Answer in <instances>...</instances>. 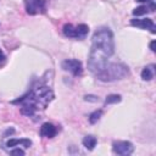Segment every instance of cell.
I'll return each mask as SVG.
<instances>
[{"mask_svg": "<svg viewBox=\"0 0 156 156\" xmlns=\"http://www.w3.org/2000/svg\"><path fill=\"white\" fill-rule=\"evenodd\" d=\"M83 145L85 149L88 150H93L96 145V138L93 136V135H87L84 139H83Z\"/></svg>", "mask_w": 156, "mask_h": 156, "instance_id": "11", "label": "cell"}, {"mask_svg": "<svg viewBox=\"0 0 156 156\" xmlns=\"http://www.w3.org/2000/svg\"><path fill=\"white\" fill-rule=\"evenodd\" d=\"M89 32V27L87 24H78L76 27V38L78 39H83Z\"/></svg>", "mask_w": 156, "mask_h": 156, "instance_id": "10", "label": "cell"}, {"mask_svg": "<svg viewBox=\"0 0 156 156\" xmlns=\"http://www.w3.org/2000/svg\"><path fill=\"white\" fill-rule=\"evenodd\" d=\"M63 34L68 38H76V27L72 24H65L63 26Z\"/></svg>", "mask_w": 156, "mask_h": 156, "instance_id": "13", "label": "cell"}, {"mask_svg": "<svg viewBox=\"0 0 156 156\" xmlns=\"http://www.w3.org/2000/svg\"><path fill=\"white\" fill-rule=\"evenodd\" d=\"M155 44H156L155 40H152V41L150 43V49H151V51H155V50H156V49H155Z\"/></svg>", "mask_w": 156, "mask_h": 156, "instance_id": "20", "label": "cell"}, {"mask_svg": "<svg viewBox=\"0 0 156 156\" xmlns=\"http://www.w3.org/2000/svg\"><path fill=\"white\" fill-rule=\"evenodd\" d=\"M128 74V68L122 63H106V66L96 73L98 79L101 82H113L117 79H122Z\"/></svg>", "mask_w": 156, "mask_h": 156, "instance_id": "3", "label": "cell"}, {"mask_svg": "<svg viewBox=\"0 0 156 156\" xmlns=\"http://www.w3.org/2000/svg\"><path fill=\"white\" fill-rule=\"evenodd\" d=\"M84 100L85 101H91V102H98L99 101V98L95 96V95H85L84 96Z\"/></svg>", "mask_w": 156, "mask_h": 156, "instance_id": "18", "label": "cell"}, {"mask_svg": "<svg viewBox=\"0 0 156 156\" xmlns=\"http://www.w3.org/2000/svg\"><path fill=\"white\" fill-rule=\"evenodd\" d=\"M11 155H21V156H23L24 155V151L21 150V149H13L11 151Z\"/></svg>", "mask_w": 156, "mask_h": 156, "instance_id": "19", "label": "cell"}, {"mask_svg": "<svg viewBox=\"0 0 156 156\" xmlns=\"http://www.w3.org/2000/svg\"><path fill=\"white\" fill-rule=\"evenodd\" d=\"M113 152L117 155H122V156H128L134 151V146L132 143L129 141H116L113 143V147H112Z\"/></svg>", "mask_w": 156, "mask_h": 156, "instance_id": "5", "label": "cell"}, {"mask_svg": "<svg viewBox=\"0 0 156 156\" xmlns=\"http://www.w3.org/2000/svg\"><path fill=\"white\" fill-rule=\"evenodd\" d=\"M152 77H154V72L150 67H145L141 71V78L144 80H150V79H152Z\"/></svg>", "mask_w": 156, "mask_h": 156, "instance_id": "14", "label": "cell"}, {"mask_svg": "<svg viewBox=\"0 0 156 156\" xmlns=\"http://www.w3.org/2000/svg\"><path fill=\"white\" fill-rule=\"evenodd\" d=\"M37 111V108L33 106V105H29V104H22V107H21V112L26 116H33L34 112Z\"/></svg>", "mask_w": 156, "mask_h": 156, "instance_id": "12", "label": "cell"}, {"mask_svg": "<svg viewBox=\"0 0 156 156\" xmlns=\"http://www.w3.org/2000/svg\"><path fill=\"white\" fill-rule=\"evenodd\" d=\"M101 115H102V111L101 110H99V111H94L90 116H89V122L90 123H96L99 119H100V117H101Z\"/></svg>", "mask_w": 156, "mask_h": 156, "instance_id": "15", "label": "cell"}, {"mask_svg": "<svg viewBox=\"0 0 156 156\" xmlns=\"http://www.w3.org/2000/svg\"><path fill=\"white\" fill-rule=\"evenodd\" d=\"M115 52L113 34L108 28H100L93 35L91 51L88 58V68L99 73L107 63V57Z\"/></svg>", "mask_w": 156, "mask_h": 156, "instance_id": "1", "label": "cell"}, {"mask_svg": "<svg viewBox=\"0 0 156 156\" xmlns=\"http://www.w3.org/2000/svg\"><path fill=\"white\" fill-rule=\"evenodd\" d=\"M130 24L134 26V27H139V28H143V29H150L151 33H155V24L152 22V20L150 18H143V20H138V18H134L130 21Z\"/></svg>", "mask_w": 156, "mask_h": 156, "instance_id": "7", "label": "cell"}, {"mask_svg": "<svg viewBox=\"0 0 156 156\" xmlns=\"http://www.w3.org/2000/svg\"><path fill=\"white\" fill-rule=\"evenodd\" d=\"M62 68L65 71L71 72L74 76H79L82 73V63L78 60H66L62 62Z\"/></svg>", "mask_w": 156, "mask_h": 156, "instance_id": "6", "label": "cell"}, {"mask_svg": "<svg viewBox=\"0 0 156 156\" xmlns=\"http://www.w3.org/2000/svg\"><path fill=\"white\" fill-rule=\"evenodd\" d=\"M106 104H117L121 101V95H117V94H111L106 98Z\"/></svg>", "mask_w": 156, "mask_h": 156, "instance_id": "16", "label": "cell"}, {"mask_svg": "<svg viewBox=\"0 0 156 156\" xmlns=\"http://www.w3.org/2000/svg\"><path fill=\"white\" fill-rule=\"evenodd\" d=\"M6 145L9 147H13V146H17V145H23L24 147H29L32 145V141L29 139H10Z\"/></svg>", "mask_w": 156, "mask_h": 156, "instance_id": "9", "label": "cell"}, {"mask_svg": "<svg viewBox=\"0 0 156 156\" xmlns=\"http://www.w3.org/2000/svg\"><path fill=\"white\" fill-rule=\"evenodd\" d=\"M57 133V129L54 124L51 123H44L40 128V135L45 138H54Z\"/></svg>", "mask_w": 156, "mask_h": 156, "instance_id": "8", "label": "cell"}, {"mask_svg": "<svg viewBox=\"0 0 156 156\" xmlns=\"http://www.w3.org/2000/svg\"><path fill=\"white\" fill-rule=\"evenodd\" d=\"M147 11H149V9L146 6H139V7H136V9L133 10V15L134 16H141V15L146 13Z\"/></svg>", "mask_w": 156, "mask_h": 156, "instance_id": "17", "label": "cell"}, {"mask_svg": "<svg viewBox=\"0 0 156 156\" xmlns=\"http://www.w3.org/2000/svg\"><path fill=\"white\" fill-rule=\"evenodd\" d=\"M26 10L29 15L43 13L46 10V0H26Z\"/></svg>", "mask_w": 156, "mask_h": 156, "instance_id": "4", "label": "cell"}, {"mask_svg": "<svg viewBox=\"0 0 156 156\" xmlns=\"http://www.w3.org/2000/svg\"><path fill=\"white\" fill-rule=\"evenodd\" d=\"M4 58H5V55H4V52H2L1 50H0V62H1V61H2Z\"/></svg>", "mask_w": 156, "mask_h": 156, "instance_id": "21", "label": "cell"}, {"mask_svg": "<svg viewBox=\"0 0 156 156\" xmlns=\"http://www.w3.org/2000/svg\"><path fill=\"white\" fill-rule=\"evenodd\" d=\"M54 98V94L52 91L48 88V87H39V88H35L34 90H32L28 95L13 101L15 104L16 102H21V104H29V105H33L35 108H45L46 105L52 100Z\"/></svg>", "mask_w": 156, "mask_h": 156, "instance_id": "2", "label": "cell"}, {"mask_svg": "<svg viewBox=\"0 0 156 156\" xmlns=\"http://www.w3.org/2000/svg\"><path fill=\"white\" fill-rule=\"evenodd\" d=\"M136 1H139V2H143V1H149V0H136Z\"/></svg>", "mask_w": 156, "mask_h": 156, "instance_id": "22", "label": "cell"}]
</instances>
